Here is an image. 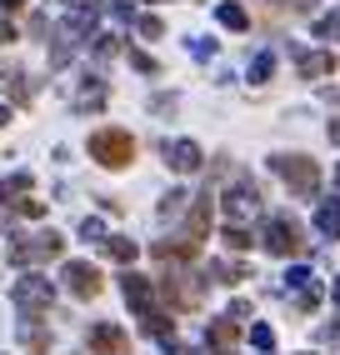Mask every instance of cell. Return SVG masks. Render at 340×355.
I'll return each mask as SVG.
<instances>
[{
	"label": "cell",
	"instance_id": "cell-29",
	"mask_svg": "<svg viewBox=\"0 0 340 355\" xmlns=\"http://www.w3.org/2000/svg\"><path fill=\"white\" fill-rule=\"evenodd\" d=\"M6 121H10V105H0V125H6Z\"/></svg>",
	"mask_w": 340,
	"mask_h": 355
},
{
	"label": "cell",
	"instance_id": "cell-25",
	"mask_svg": "<svg viewBox=\"0 0 340 355\" xmlns=\"http://www.w3.org/2000/svg\"><path fill=\"white\" fill-rule=\"evenodd\" d=\"M6 40H15V26H10V20H0V45H6Z\"/></svg>",
	"mask_w": 340,
	"mask_h": 355
},
{
	"label": "cell",
	"instance_id": "cell-4",
	"mask_svg": "<svg viewBox=\"0 0 340 355\" xmlns=\"http://www.w3.org/2000/svg\"><path fill=\"white\" fill-rule=\"evenodd\" d=\"M265 250H271V255H300L305 250L300 225L290 216H271V220H265Z\"/></svg>",
	"mask_w": 340,
	"mask_h": 355
},
{
	"label": "cell",
	"instance_id": "cell-28",
	"mask_svg": "<svg viewBox=\"0 0 340 355\" xmlns=\"http://www.w3.org/2000/svg\"><path fill=\"white\" fill-rule=\"evenodd\" d=\"M20 6H26V0H0V10H20Z\"/></svg>",
	"mask_w": 340,
	"mask_h": 355
},
{
	"label": "cell",
	"instance_id": "cell-18",
	"mask_svg": "<svg viewBox=\"0 0 340 355\" xmlns=\"http://www.w3.org/2000/svg\"><path fill=\"white\" fill-rule=\"evenodd\" d=\"M20 191H31V175H15V180H0V205H10Z\"/></svg>",
	"mask_w": 340,
	"mask_h": 355
},
{
	"label": "cell",
	"instance_id": "cell-16",
	"mask_svg": "<svg viewBox=\"0 0 340 355\" xmlns=\"http://www.w3.org/2000/svg\"><path fill=\"white\" fill-rule=\"evenodd\" d=\"M210 275L221 280V286H240V275H246V270H240L235 260H215V266H210Z\"/></svg>",
	"mask_w": 340,
	"mask_h": 355
},
{
	"label": "cell",
	"instance_id": "cell-20",
	"mask_svg": "<svg viewBox=\"0 0 340 355\" xmlns=\"http://www.w3.org/2000/svg\"><path fill=\"white\" fill-rule=\"evenodd\" d=\"M246 10H240V6H221V26H230V31H246Z\"/></svg>",
	"mask_w": 340,
	"mask_h": 355
},
{
	"label": "cell",
	"instance_id": "cell-8",
	"mask_svg": "<svg viewBox=\"0 0 340 355\" xmlns=\"http://www.w3.org/2000/svg\"><path fill=\"white\" fill-rule=\"evenodd\" d=\"M65 280H70V291H76L80 300H85V295H101V270L85 266V260H70V266H65Z\"/></svg>",
	"mask_w": 340,
	"mask_h": 355
},
{
	"label": "cell",
	"instance_id": "cell-3",
	"mask_svg": "<svg viewBox=\"0 0 340 355\" xmlns=\"http://www.w3.org/2000/svg\"><path fill=\"white\" fill-rule=\"evenodd\" d=\"M10 300L20 305V315H40V311H51L56 291H51V280H45V275H20L10 286Z\"/></svg>",
	"mask_w": 340,
	"mask_h": 355
},
{
	"label": "cell",
	"instance_id": "cell-5",
	"mask_svg": "<svg viewBox=\"0 0 340 355\" xmlns=\"http://www.w3.org/2000/svg\"><path fill=\"white\" fill-rule=\"evenodd\" d=\"M60 235H40V241H15L10 245V260H15V266H35V260H56L60 255Z\"/></svg>",
	"mask_w": 340,
	"mask_h": 355
},
{
	"label": "cell",
	"instance_id": "cell-9",
	"mask_svg": "<svg viewBox=\"0 0 340 355\" xmlns=\"http://www.w3.org/2000/svg\"><path fill=\"white\" fill-rule=\"evenodd\" d=\"M165 165H170V171H180V175L201 171V146H196V140H176V146H165Z\"/></svg>",
	"mask_w": 340,
	"mask_h": 355
},
{
	"label": "cell",
	"instance_id": "cell-15",
	"mask_svg": "<svg viewBox=\"0 0 340 355\" xmlns=\"http://www.w3.org/2000/svg\"><path fill=\"white\" fill-rule=\"evenodd\" d=\"M315 225L340 241V200H325V205H321V216H315Z\"/></svg>",
	"mask_w": 340,
	"mask_h": 355
},
{
	"label": "cell",
	"instance_id": "cell-17",
	"mask_svg": "<svg viewBox=\"0 0 340 355\" xmlns=\"http://www.w3.org/2000/svg\"><path fill=\"white\" fill-rule=\"evenodd\" d=\"M226 245H230V250H250L255 235H250L246 225H226Z\"/></svg>",
	"mask_w": 340,
	"mask_h": 355
},
{
	"label": "cell",
	"instance_id": "cell-6",
	"mask_svg": "<svg viewBox=\"0 0 340 355\" xmlns=\"http://www.w3.org/2000/svg\"><path fill=\"white\" fill-rule=\"evenodd\" d=\"M90 355H130V336L110 320L90 325Z\"/></svg>",
	"mask_w": 340,
	"mask_h": 355
},
{
	"label": "cell",
	"instance_id": "cell-27",
	"mask_svg": "<svg viewBox=\"0 0 340 355\" xmlns=\"http://www.w3.org/2000/svg\"><path fill=\"white\" fill-rule=\"evenodd\" d=\"M330 140H335V146H340V115H335V121H330Z\"/></svg>",
	"mask_w": 340,
	"mask_h": 355
},
{
	"label": "cell",
	"instance_id": "cell-12",
	"mask_svg": "<svg viewBox=\"0 0 340 355\" xmlns=\"http://www.w3.org/2000/svg\"><path fill=\"white\" fill-rule=\"evenodd\" d=\"M205 340H210V350H221V355H230V350H235V340H240V336H235V320H230V315H226V320H215Z\"/></svg>",
	"mask_w": 340,
	"mask_h": 355
},
{
	"label": "cell",
	"instance_id": "cell-26",
	"mask_svg": "<svg viewBox=\"0 0 340 355\" xmlns=\"http://www.w3.org/2000/svg\"><path fill=\"white\" fill-rule=\"evenodd\" d=\"M325 340H330V345H340V320H335V325H325Z\"/></svg>",
	"mask_w": 340,
	"mask_h": 355
},
{
	"label": "cell",
	"instance_id": "cell-30",
	"mask_svg": "<svg viewBox=\"0 0 340 355\" xmlns=\"http://www.w3.org/2000/svg\"><path fill=\"white\" fill-rule=\"evenodd\" d=\"M330 295H335V300H340V280H330Z\"/></svg>",
	"mask_w": 340,
	"mask_h": 355
},
{
	"label": "cell",
	"instance_id": "cell-14",
	"mask_svg": "<svg viewBox=\"0 0 340 355\" xmlns=\"http://www.w3.org/2000/svg\"><path fill=\"white\" fill-rule=\"evenodd\" d=\"M101 245H105V255H110V260H126V266L135 260V241H126V235H105Z\"/></svg>",
	"mask_w": 340,
	"mask_h": 355
},
{
	"label": "cell",
	"instance_id": "cell-13",
	"mask_svg": "<svg viewBox=\"0 0 340 355\" xmlns=\"http://www.w3.org/2000/svg\"><path fill=\"white\" fill-rule=\"evenodd\" d=\"M300 70H305V80H321V76H330V70H335V60H330L325 51H315V55H300Z\"/></svg>",
	"mask_w": 340,
	"mask_h": 355
},
{
	"label": "cell",
	"instance_id": "cell-2",
	"mask_svg": "<svg viewBox=\"0 0 340 355\" xmlns=\"http://www.w3.org/2000/svg\"><path fill=\"white\" fill-rule=\"evenodd\" d=\"M271 171H275L296 196H315V185H321V171H315L310 155H271Z\"/></svg>",
	"mask_w": 340,
	"mask_h": 355
},
{
	"label": "cell",
	"instance_id": "cell-24",
	"mask_svg": "<svg viewBox=\"0 0 340 355\" xmlns=\"http://www.w3.org/2000/svg\"><path fill=\"white\" fill-rule=\"evenodd\" d=\"M250 80H271V55H260V60H255V76H250Z\"/></svg>",
	"mask_w": 340,
	"mask_h": 355
},
{
	"label": "cell",
	"instance_id": "cell-1",
	"mask_svg": "<svg viewBox=\"0 0 340 355\" xmlns=\"http://www.w3.org/2000/svg\"><path fill=\"white\" fill-rule=\"evenodd\" d=\"M90 155L105 165V171H120V165H130L135 160V135L130 130H95L90 135Z\"/></svg>",
	"mask_w": 340,
	"mask_h": 355
},
{
	"label": "cell",
	"instance_id": "cell-21",
	"mask_svg": "<svg viewBox=\"0 0 340 355\" xmlns=\"http://www.w3.org/2000/svg\"><path fill=\"white\" fill-rule=\"evenodd\" d=\"M250 340H255L260 350H271V345H275V330H271V325H250Z\"/></svg>",
	"mask_w": 340,
	"mask_h": 355
},
{
	"label": "cell",
	"instance_id": "cell-19",
	"mask_svg": "<svg viewBox=\"0 0 340 355\" xmlns=\"http://www.w3.org/2000/svg\"><path fill=\"white\" fill-rule=\"evenodd\" d=\"M95 105H105V90L101 85H85L80 96H76V110H95Z\"/></svg>",
	"mask_w": 340,
	"mask_h": 355
},
{
	"label": "cell",
	"instance_id": "cell-11",
	"mask_svg": "<svg viewBox=\"0 0 340 355\" xmlns=\"http://www.w3.org/2000/svg\"><path fill=\"white\" fill-rule=\"evenodd\" d=\"M205 230H210V196H201L196 205H190V216H185V241H190V245H201V241H205Z\"/></svg>",
	"mask_w": 340,
	"mask_h": 355
},
{
	"label": "cell",
	"instance_id": "cell-31",
	"mask_svg": "<svg viewBox=\"0 0 340 355\" xmlns=\"http://www.w3.org/2000/svg\"><path fill=\"white\" fill-rule=\"evenodd\" d=\"M335 185H340V171H335Z\"/></svg>",
	"mask_w": 340,
	"mask_h": 355
},
{
	"label": "cell",
	"instance_id": "cell-10",
	"mask_svg": "<svg viewBox=\"0 0 340 355\" xmlns=\"http://www.w3.org/2000/svg\"><path fill=\"white\" fill-rule=\"evenodd\" d=\"M20 345H26V355H45V350H51V330L40 325V315L20 320Z\"/></svg>",
	"mask_w": 340,
	"mask_h": 355
},
{
	"label": "cell",
	"instance_id": "cell-7",
	"mask_svg": "<svg viewBox=\"0 0 340 355\" xmlns=\"http://www.w3.org/2000/svg\"><path fill=\"white\" fill-rule=\"evenodd\" d=\"M120 286H126V300L140 311V320H151V315L160 311V305H155V291H151V280H145V275H126Z\"/></svg>",
	"mask_w": 340,
	"mask_h": 355
},
{
	"label": "cell",
	"instance_id": "cell-22",
	"mask_svg": "<svg viewBox=\"0 0 340 355\" xmlns=\"http://www.w3.org/2000/svg\"><path fill=\"white\" fill-rule=\"evenodd\" d=\"M140 31H145V35H151V40H160V35H165V26H160V20H151V15H145V20H140Z\"/></svg>",
	"mask_w": 340,
	"mask_h": 355
},
{
	"label": "cell",
	"instance_id": "cell-23",
	"mask_svg": "<svg viewBox=\"0 0 340 355\" xmlns=\"http://www.w3.org/2000/svg\"><path fill=\"white\" fill-rule=\"evenodd\" d=\"M65 6H76L80 15H95V10H101V0H65Z\"/></svg>",
	"mask_w": 340,
	"mask_h": 355
}]
</instances>
